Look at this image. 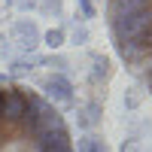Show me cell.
Wrapping results in <instances>:
<instances>
[{"label":"cell","instance_id":"obj_3","mask_svg":"<svg viewBox=\"0 0 152 152\" xmlns=\"http://www.w3.org/2000/svg\"><path fill=\"white\" fill-rule=\"evenodd\" d=\"M12 37H15L24 49H34L37 43H40V31H37V24L31 18H18L15 24H12Z\"/></svg>","mask_w":152,"mask_h":152},{"label":"cell","instance_id":"obj_4","mask_svg":"<svg viewBox=\"0 0 152 152\" xmlns=\"http://www.w3.org/2000/svg\"><path fill=\"white\" fill-rule=\"evenodd\" d=\"M46 88H49V94L52 97H58V100H73V82L67 79V76H61V73H55V76H46Z\"/></svg>","mask_w":152,"mask_h":152},{"label":"cell","instance_id":"obj_1","mask_svg":"<svg viewBox=\"0 0 152 152\" xmlns=\"http://www.w3.org/2000/svg\"><path fill=\"white\" fill-rule=\"evenodd\" d=\"M0 152H76V143L46 94L0 79Z\"/></svg>","mask_w":152,"mask_h":152},{"label":"cell","instance_id":"obj_2","mask_svg":"<svg viewBox=\"0 0 152 152\" xmlns=\"http://www.w3.org/2000/svg\"><path fill=\"white\" fill-rule=\"evenodd\" d=\"M107 28L119 61L152 91V0H107Z\"/></svg>","mask_w":152,"mask_h":152},{"label":"cell","instance_id":"obj_5","mask_svg":"<svg viewBox=\"0 0 152 152\" xmlns=\"http://www.w3.org/2000/svg\"><path fill=\"white\" fill-rule=\"evenodd\" d=\"M76 152H110V149H107V143L100 140V137H91V134H88V137L79 140V149H76Z\"/></svg>","mask_w":152,"mask_h":152},{"label":"cell","instance_id":"obj_7","mask_svg":"<svg viewBox=\"0 0 152 152\" xmlns=\"http://www.w3.org/2000/svg\"><path fill=\"white\" fill-rule=\"evenodd\" d=\"M79 9H82V15H85V18H94V12H97L91 0H79Z\"/></svg>","mask_w":152,"mask_h":152},{"label":"cell","instance_id":"obj_6","mask_svg":"<svg viewBox=\"0 0 152 152\" xmlns=\"http://www.w3.org/2000/svg\"><path fill=\"white\" fill-rule=\"evenodd\" d=\"M64 40H67L64 28H52V31H46V34H43V43H46L49 49H61V46H64Z\"/></svg>","mask_w":152,"mask_h":152},{"label":"cell","instance_id":"obj_8","mask_svg":"<svg viewBox=\"0 0 152 152\" xmlns=\"http://www.w3.org/2000/svg\"><path fill=\"white\" fill-rule=\"evenodd\" d=\"M91 3H94V0H91Z\"/></svg>","mask_w":152,"mask_h":152}]
</instances>
